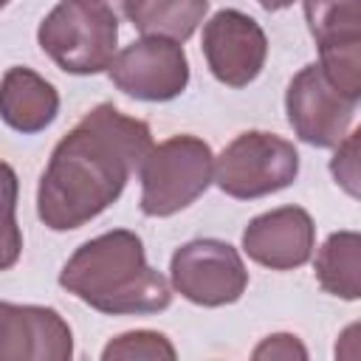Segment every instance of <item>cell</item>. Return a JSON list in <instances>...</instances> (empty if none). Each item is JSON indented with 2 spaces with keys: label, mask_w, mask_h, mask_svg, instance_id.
<instances>
[{
  "label": "cell",
  "mask_w": 361,
  "mask_h": 361,
  "mask_svg": "<svg viewBox=\"0 0 361 361\" xmlns=\"http://www.w3.org/2000/svg\"><path fill=\"white\" fill-rule=\"evenodd\" d=\"M316 248L313 217L302 206H279L257 214L243 231V251L262 268H302Z\"/></svg>",
  "instance_id": "12"
},
{
  "label": "cell",
  "mask_w": 361,
  "mask_h": 361,
  "mask_svg": "<svg viewBox=\"0 0 361 361\" xmlns=\"http://www.w3.org/2000/svg\"><path fill=\"white\" fill-rule=\"evenodd\" d=\"M17 172L0 161V271L17 265L23 254V231L17 226Z\"/></svg>",
  "instance_id": "16"
},
{
  "label": "cell",
  "mask_w": 361,
  "mask_h": 361,
  "mask_svg": "<svg viewBox=\"0 0 361 361\" xmlns=\"http://www.w3.org/2000/svg\"><path fill=\"white\" fill-rule=\"evenodd\" d=\"M251 355L257 361H305L307 350L299 341V336H293V333H274V336L262 338L254 347Z\"/></svg>",
  "instance_id": "19"
},
{
  "label": "cell",
  "mask_w": 361,
  "mask_h": 361,
  "mask_svg": "<svg viewBox=\"0 0 361 361\" xmlns=\"http://www.w3.org/2000/svg\"><path fill=\"white\" fill-rule=\"evenodd\" d=\"M319 68L350 99H361V0H305Z\"/></svg>",
  "instance_id": "7"
},
{
  "label": "cell",
  "mask_w": 361,
  "mask_h": 361,
  "mask_svg": "<svg viewBox=\"0 0 361 361\" xmlns=\"http://www.w3.org/2000/svg\"><path fill=\"white\" fill-rule=\"evenodd\" d=\"M149 149L147 121L124 116L107 102L96 104L51 152L37 189L39 220L51 231L82 228L121 197Z\"/></svg>",
  "instance_id": "1"
},
{
  "label": "cell",
  "mask_w": 361,
  "mask_h": 361,
  "mask_svg": "<svg viewBox=\"0 0 361 361\" xmlns=\"http://www.w3.org/2000/svg\"><path fill=\"white\" fill-rule=\"evenodd\" d=\"M319 285L347 302L361 296V237L358 231H333L313 262Z\"/></svg>",
  "instance_id": "14"
},
{
  "label": "cell",
  "mask_w": 361,
  "mask_h": 361,
  "mask_svg": "<svg viewBox=\"0 0 361 361\" xmlns=\"http://www.w3.org/2000/svg\"><path fill=\"white\" fill-rule=\"evenodd\" d=\"M265 11H279V8H288V6H293V0H257Z\"/></svg>",
  "instance_id": "20"
},
{
  "label": "cell",
  "mask_w": 361,
  "mask_h": 361,
  "mask_svg": "<svg viewBox=\"0 0 361 361\" xmlns=\"http://www.w3.org/2000/svg\"><path fill=\"white\" fill-rule=\"evenodd\" d=\"M59 285L110 316H147L166 310L172 302L169 282L147 262L141 237L127 228L82 243L62 265Z\"/></svg>",
  "instance_id": "2"
},
{
  "label": "cell",
  "mask_w": 361,
  "mask_h": 361,
  "mask_svg": "<svg viewBox=\"0 0 361 361\" xmlns=\"http://www.w3.org/2000/svg\"><path fill=\"white\" fill-rule=\"evenodd\" d=\"M358 102L344 96L319 68L305 65L288 85L285 113L299 141L310 147H336L350 133Z\"/></svg>",
  "instance_id": "8"
},
{
  "label": "cell",
  "mask_w": 361,
  "mask_h": 361,
  "mask_svg": "<svg viewBox=\"0 0 361 361\" xmlns=\"http://www.w3.org/2000/svg\"><path fill=\"white\" fill-rule=\"evenodd\" d=\"M296 175H299V152L288 138L276 133L248 130L240 133L214 158L212 180L228 197L254 200L290 186Z\"/></svg>",
  "instance_id": "5"
},
{
  "label": "cell",
  "mask_w": 361,
  "mask_h": 361,
  "mask_svg": "<svg viewBox=\"0 0 361 361\" xmlns=\"http://www.w3.org/2000/svg\"><path fill=\"white\" fill-rule=\"evenodd\" d=\"M358 138H361V130L347 133L341 138V144H336V155L330 161V172H333L336 183L350 197L361 195V189H358V178H361V169H358Z\"/></svg>",
  "instance_id": "18"
},
{
  "label": "cell",
  "mask_w": 361,
  "mask_h": 361,
  "mask_svg": "<svg viewBox=\"0 0 361 361\" xmlns=\"http://www.w3.org/2000/svg\"><path fill=\"white\" fill-rule=\"evenodd\" d=\"M107 73L113 85L133 99L169 102L189 85V59L175 39L141 37L113 56Z\"/></svg>",
  "instance_id": "9"
},
{
  "label": "cell",
  "mask_w": 361,
  "mask_h": 361,
  "mask_svg": "<svg viewBox=\"0 0 361 361\" xmlns=\"http://www.w3.org/2000/svg\"><path fill=\"white\" fill-rule=\"evenodd\" d=\"M59 113V93L56 87L31 68L14 65L0 79V118L23 133L34 135L42 133Z\"/></svg>",
  "instance_id": "13"
},
{
  "label": "cell",
  "mask_w": 361,
  "mask_h": 361,
  "mask_svg": "<svg viewBox=\"0 0 361 361\" xmlns=\"http://www.w3.org/2000/svg\"><path fill=\"white\" fill-rule=\"evenodd\" d=\"M73 333L45 305L0 302V361H68Z\"/></svg>",
  "instance_id": "11"
},
{
  "label": "cell",
  "mask_w": 361,
  "mask_h": 361,
  "mask_svg": "<svg viewBox=\"0 0 361 361\" xmlns=\"http://www.w3.org/2000/svg\"><path fill=\"white\" fill-rule=\"evenodd\" d=\"M8 3H11V0H0V8H3V6H8Z\"/></svg>",
  "instance_id": "22"
},
{
  "label": "cell",
  "mask_w": 361,
  "mask_h": 361,
  "mask_svg": "<svg viewBox=\"0 0 361 361\" xmlns=\"http://www.w3.org/2000/svg\"><path fill=\"white\" fill-rule=\"evenodd\" d=\"M99 3H107L110 8H118L121 14H127V11H130V6H133L135 0H99Z\"/></svg>",
  "instance_id": "21"
},
{
  "label": "cell",
  "mask_w": 361,
  "mask_h": 361,
  "mask_svg": "<svg viewBox=\"0 0 361 361\" xmlns=\"http://www.w3.org/2000/svg\"><path fill=\"white\" fill-rule=\"evenodd\" d=\"M214 155L197 135H172L144 155L138 166L141 178V212L147 217H169L192 206L212 183Z\"/></svg>",
  "instance_id": "4"
},
{
  "label": "cell",
  "mask_w": 361,
  "mask_h": 361,
  "mask_svg": "<svg viewBox=\"0 0 361 361\" xmlns=\"http://www.w3.org/2000/svg\"><path fill=\"white\" fill-rule=\"evenodd\" d=\"M37 42L65 73H102L116 56L118 17L99 0H62L39 23Z\"/></svg>",
  "instance_id": "3"
},
{
  "label": "cell",
  "mask_w": 361,
  "mask_h": 361,
  "mask_svg": "<svg viewBox=\"0 0 361 361\" xmlns=\"http://www.w3.org/2000/svg\"><path fill=\"white\" fill-rule=\"evenodd\" d=\"M200 48L214 79L228 87L251 85L265 68L268 56L262 25L237 8H220L203 25Z\"/></svg>",
  "instance_id": "10"
},
{
  "label": "cell",
  "mask_w": 361,
  "mask_h": 361,
  "mask_svg": "<svg viewBox=\"0 0 361 361\" xmlns=\"http://www.w3.org/2000/svg\"><path fill=\"white\" fill-rule=\"evenodd\" d=\"M209 11V0H135L124 14L144 37L186 42Z\"/></svg>",
  "instance_id": "15"
},
{
  "label": "cell",
  "mask_w": 361,
  "mask_h": 361,
  "mask_svg": "<svg viewBox=\"0 0 361 361\" xmlns=\"http://www.w3.org/2000/svg\"><path fill=\"white\" fill-rule=\"evenodd\" d=\"M104 361H175V344L158 330H130L107 341L102 350Z\"/></svg>",
  "instance_id": "17"
},
{
  "label": "cell",
  "mask_w": 361,
  "mask_h": 361,
  "mask_svg": "<svg viewBox=\"0 0 361 361\" xmlns=\"http://www.w3.org/2000/svg\"><path fill=\"white\" fill-rule=\"evenodd\" d=\"M169 279L183 299L200 307L231 305L248 288L240 251L214 237L183 243L169 259Z\"/></svg>",
  "instance_id": "6"
}]
</instances>
